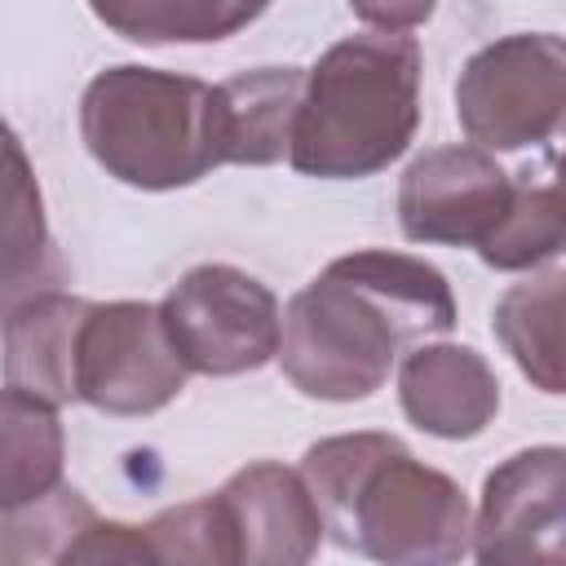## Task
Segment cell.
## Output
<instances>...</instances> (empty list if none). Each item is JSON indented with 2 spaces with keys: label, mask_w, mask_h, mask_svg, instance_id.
Instances as JSON below:
<instances>
[{
  "label": "cell",
  "mask_w": 566,
  "mask_h": 566,
  "mask_svg": "<svg viewBox=\"0 0 566 566\" xmlns=\"http://www.w3.org/2000/svg\"><path fill=\"white\" fill-rule=\"evenodd\" d=\"M261 4L234 0H111L93 4V18L133 44H208L256 22Z\"/></svg>",
  "instance_id": "obj_18"
},
{
  "label": "cell",
  "mask_w": 566,
  "mask_h": 566,
  "mask_svg": "<svg viewBox=\"0 0 566 566\" xmlns=\"http://www.w3.org/2000/svg\"><path fill=\"white\" fill-rule=\"evenodd\" d=\"M513 208V177L478 146H433L398 181V226L407 243L486 248Z\"/></svg>",
  "instance_id": "obj_8"
},
{
  "label": "cell",
  "mask_w": 566,
  "mask_h": 566,
  "mask_svg": "<svg viewBox=\"0 0 566 566\" xmlns=\"http://www.w3.org/2000/svg\"><path fill=\"white\" fill-rule=\"evenodd\" d=\"M66 433L57 407L4 385L0 389V513L62 486Z\"/></svg>",
  "instance_id": "obj_16"
},
{
  "label": "cell",
  "mask_w": 566,
  "mask_h": 566,
  "mask_svg": "<svg viewBox=\"0 0 566 566\" xmlns=\"http://www.w3.org/2000/svg\"><path fill=\"white\" fill-rule=\"evenodd\" d=\"M53 270V239L44 195L18 133L0 119V305L4 314L35 296V283Z\"/></svg>",
  "instance_id": "obj_14"
},
{
  "label": "cell",
  "mask_w": 566,
  "mask_h": 566,
  "mask_svg": "<svg viewBox=\"0 0 566 566\" xmlns=\"http://www.w3.org/2000/svg\"><path fill=\"white\" fill-rule=\"evenodd\" d=\"M566 226H562V186L553 177V155L544 159V172L513 177V208L500 221V230L478 248V256L491 270H535L562 252Z\"/></svg>",
  "instance_id": "obj_19"
},
{
  "label": "cell",
  "mask_w": 566,
  "mask_h": 566,
  "mask_svg": "<svg viewBox=\"0 0 566 566\" xmlns=\"http://www.w3.org/2000/svg\"><path fill=\"white\" fill-rule=\"evenodd\" d=\"M301 66H256L217 84L226 124V164H279L292 146L301 106Z\"/></svg>",
  "instance_id": "obj_15"
},
{
  "label": "cell",
  "mask_w": 566,
  "mask_h": 566,
  "mask_svg": "<svg viewBox=\"0 0 566 566\" xmlns=\"http://www.w3.org/2000/svg\"><path fill=\"white\" fill-rule=\"evenodd\" d=\"M186 376L164 336L159 305L88 301L75 340V402L106 416H150L186 389Z\"/></svg>",
  "instance_id": "obj_7"
},
{
  "label": "cell",
  "mask_w": 566,
  "mask_h": 566,
  "mask_svg": "<svg viewBox=\"0 0 566 566\" xmlns=\"http://www.w3.org/2000/svg\"><path fill=\"white\" fill-rule=\"evenodd\" d=\"M455 327V296L438 265L363 248L336 256L279 314L283 376L323 402L371 398L398 354Z\"/></svg>",
  "instance_id": "obj_1"
},
{
  "label": "cell",
  "mask_w": 566,
  "mask_h": 566,
  "mask_svg": "<svg viewBox=\"0 0 566 566\" xmlns=\"http://www.w3.org/2000/svg\"><path fill=\"white\" fill-rule=\"evenodd\" d=\"M80 137L106 177L133 190H177L226 164L217 84L159 66H106L80 97Z\"/></svg>",
  "instance_id": "obj_4"
},
{
  "label": "cell",
  "mask_w": 566,
  "mask_h": 566,
  "mask_svg": "<svg viewBox=\"0 0 566 566\" xmlns=\"http://www.w3.org/2000/svg\"><path fill=\"white\" fill-rule=\"evenodd\" d=\"M88 301L71 292H35L4 314V385L53 407L75 402V340Z\"/></svg>",
  "instance_id": "obj_13"
},
{
  "label": "cell",
  "mask_w": 566,
  "mask_h": 566,
  "mask_svg": "<svg viewBox=\"0 0 566 566\" xmlns=\"http://www.w3.org/2000/svg\"><path fill=\"white\" fill-rule=\"evenodd\" d=\"M159 323L186 371L243 376L279 354V301L239 265H195L159 301Z\"/></svg>",
  "instance_id": "obj_6"
},
{
  "label": "cell",
  "mask_w": 566,
  "mask_h": 566,
  "mask_svg": "<svg viewBox=\"0 0 566 566\" xmlns=\"http://www.w3.org/2000/svg\"><path fill=\"white\" fill-rule=\"evenodd\" d=\"M155 566H239V539L217 495L172 504L146 522Z\"/></svg>",
  "instance_id": "obj_20"
},
{
  "label": "cell",
  "mask_w": 566,
  "mask_h": 566,
  "mask_svg": "<svg viewBox=\"0 0 566 566\" xmlns=\"http://www.w3.org/2000/svg\"><path fill=\"white\" fill-rule=\"evenodd\" d=\"M0 566H155L146 526L106 522L75 486L0 513Z\"/></svg>",
  "instance_id": "obj_10"
},
{
  "label": "cell",
  "mask_w": 566,
  "mask_h": 566,
  "mask_svg": "<svg viewBox=\"0 0 566 566\" xmlns=\"http://www.w3.org/2000/svg\"><path fill=\"white\" fill-rule=\"evenodd\" d=\"M363 22H371V31H398V35H411L416 22H424L433 13V4H407V9H376V4H358L354 9Z\"/></svg>",
  "instance_id": "obj_21"
},
{
  "label": "cell",
  "mask_w": 566,
  "mask_h": 566,
  "mask_svg": "<svg viewBox=\"0 0 566 566\" xmlns=\"http://www.w3.org/2000/svg\"><path fill=\"white\" fill-rule=\"evenodd\" d=\"M566 115V44L553 31H517L482 44L455 80V119L478 150L553 142Z\"/></svg>",
  "instance_id": "obj_5"
},
{
  "label": "cell",
  "mask_w": 566,
  "mask_h": 566,
  "mask_svg": "<svg viewBox=\"0 0 566 566\" xmlns=\"http://www.w3.org/2000/svg\"><path fill=\"white\" fill-rule=\"evenodd\" d=\"M420 44L398 31L336 40L310 71L287 159L301 177L354 181L389 168L420 124Z\"/></svg>",
  "instance_id": "obj_3"
},
{
  "label": "cell",
  "mask_w": 566,
  "mask_h": 566,
  "mask_svg": "<svg viewBox=\"0 0 566 566\" xmlns=\"http://www.w3.org/2000/svg\"><path fill=\"white\" fill-rule=\"evenodd\" d=\"M239 539V566H310L323 544L318 504L301 478L279 460L243 464L217 491Z\"/></svg>",
  "instance_id": "obj_11"
},
{
  "label": "cell",
  "mask_w": 566,
  "mask_h": 566,
  "mask_svg": "<svg viewBox=\"0 0 566 566\" xmlns=\"http://www.w3.org/2000/svg\"><path fill=\"white\" fill-rule=\"evenodd\" d=\"M402 416L447 442L478 438L500 411V380L469 345H416L398 371Z\"/></svg>",
  "instance_id": "obj_12"
},
{
  "label": "cell",
  "mask_w": 566,
  "mask_h": 566,
  "mask_svg": "<svg viewBox=\"0 0 566 566\" xmlns=\"http://www.w3.org/2000/svg\"><path fill=\"white\" fill-rule=\"evenodd\" d=\"M566 455L531 447L486 473L469 535L473 566H566Z\"/></svg>",
  "instance_id": "obj_9"
},
{
  "label": "cell",
  "mask_w": 566,
  "mask_h": 566,
  "mask_svg": "<svg viewBox=\"0 0 566 566\" xmlns=\"http://www.w3.org/2000/svg\"><path fill=\"white\" fill-rule=\"evenodd\" d=\"M562 283L553 265L526 283H513L495 305V336L544 394H562Z\"/></svg>",
  "instance_id": "obj_17"
},
{
  "label": "cell",
  "mask_w": 566,
  "mask_h": 566,
  "mask_svg": "<svg viewBox=\"0 0 566 566\" xmlns=\"http://www.w3.org/2000/svg\"><path fill=\"white\" fill-rule=\"evenodd\" d=\"M301 478L323 535L376 566H455L473 509L455 478L416 460L394 433H336L305 451Z\"/></svg>",
  "instance_id": "obj_2"
}]
</instances>
